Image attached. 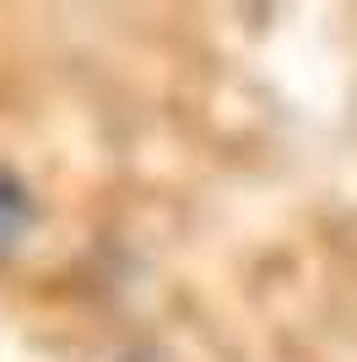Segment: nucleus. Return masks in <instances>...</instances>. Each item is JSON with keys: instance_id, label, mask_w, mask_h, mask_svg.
I'll list each match as a JSON object with an SVG mask.
<instances>
[{"instance_id": "obj_1", "label": "nucleus", "mask_w": 357, "mask_h": 362, "mask_svg": "<svg viewBox=\"0 0 357 362\" xmlns=\"http://www.w3.org/2000/svg\"><path fill=\"white\" fill-rule=\"evenodd\" d=\"M33 222H38V200H33V189L16 179V173L0 168V255L28 238Z\"/></svg>"}]
</instances>
